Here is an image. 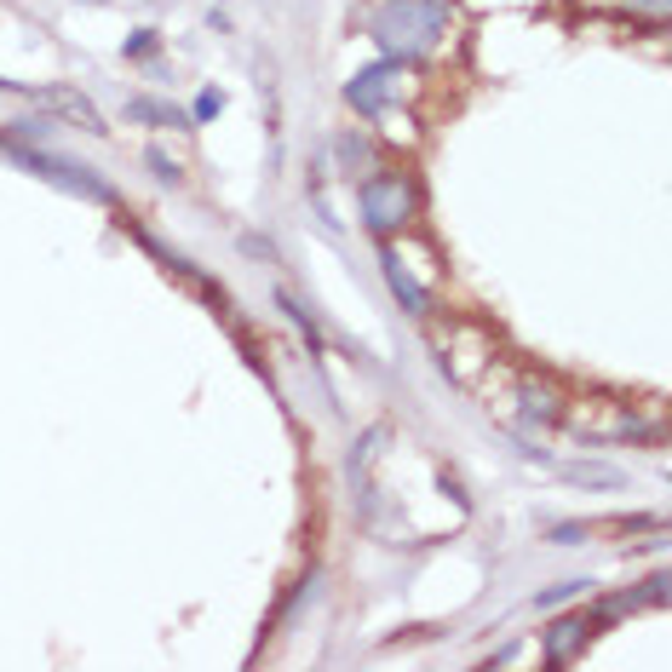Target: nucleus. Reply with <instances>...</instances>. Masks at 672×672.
<instances>
[{"instance_id":"obj_1","label":"nucleus","mask_w":672,"mask_h":672,"mask_svg":"<svg viewBox=\"0 0 672 672\" xmlns=\"http://www.w3.org/2000/svg\"><path fill=\"white\" fill-rule=\"evenodd\" d=\"M448 23H455V7H448V0H380L373 18H368V41L396 64H419L426 53L443 46Z\"/></svg>"},{"instance_id":"obj_2","label":"nucleus","mask_w":672,"mask_h":672,"mask_svg":"<svg viewBox=\"0 0 672 672\" xmlns=\"http://www.w3.org/2000/svg\"><path fill=\"white\" fill-rule=\"evenodd\" d=\"M357 208H362V224L380 242L403 236L408 224L419 219V184L408 172H391V167H373L368 179H357Z\"/></svg>"},{"instance_id":"obj_3","label":"nucleus","mask_w":672,"mask_h":672,"mask_svg":"<svg viewBox=\"0 0 672 672\" xmlns=\"http://www.w3.org/2000/svg\"><path fill=\"white\" fill-rule=\"evenodd\" d=\"M7 156L12 161H23L30 172H41L46 184H58V190H69V195H81V202H98V208H110L115 202V190L98 179L92 167H75V161H64V156H53V149H30V144H7Z\"/></svg>"},{"instance_id":"obj_4","label":"nucleus","mask_w":672,"mask_h":672,"mask_svg":"<svg viewBox=\"0 0 672 672\" xmlns=\"http://www.w3.org/2000/svg\"><path fill=\"white\" fill-rule=\"evenodd\" d=\"M403 92H408V64L380 58V64H362L351 81H345V104L373 121V115H385L391 104H403Z\"/></svg>"},{"instance_id":"obj_5","label":"nucleus","mask_w":672,"mask_h":672,"mask_svg":"<svg viewBox=\"0 0 672 672\" xmlns=\"http://www.w3.org/2000/svg\"><path fill=\"white\" fill-rule=\"evenodd\" d=\"M586 643H592V620L586 615H563V620H552V632L540 638V650H546L552 667H563V661H575Z\"/></svg>"},{"instance_id":"obj_6","label":"nucleus","mask_w":672,"mask_h":672,"mask_svg":"<svg viewBox=\"0 0 672 672\" xmlns=\"http://www.w3.org/2000/svg\"><path fill=\"white\" fill-rule=\"evenodd\" d=\"M35 98H41V104H53L64 121H75V127L92 133V138H104V133H110V127H104V115L92 110V98H81V92H69V87H41Z\"/></svg>"},{"instance_id":"obj_7","label":"nucleus","mask_w":672,"mask_h":672,"mask_svg":"<svg viewBox=\"0 0 672 672\" xmlns=\"http://www.w3.org/2000/svg\"><path fill=\"white\" fill-rule=\"evenodd\" d=\"M380 265H385V282H391V293L403 299V311H408V316H432V293L414 282V270L403 265V254H396V247H385Z\"/></svg>"},{"instance_id":"obj_8","label":"nucleus","mask_w":672,"mask_h":672,"mask_svg":"<svg viewBox=\"0 0 672 672\" xmlns=\"http://www.w3.org/2000/svg\"><path fill=\"white\" fill-rule=\"evenodd\" d=\"M334 156H339V167L351 172V179H368V172L380 167V144H373V138L357 127V133H345V138L334 144Z\"/></svg>"},{"instance_id":"obj_9","label":"nucleus","mask_w":672,"mask_h":672,"mask_svg":"<svg viewBox=\"0 0 672 672\" xmlns=\"http://www.w3.org/2000/svg\"><path fill=\"white\" fill-rule=\"evenodd\" d=\"M523 419H529V426H558L563 396L552 385H540V380H523Z\"/></svg>"},{"instance_id":"obj_10","label":"nucleus","mask_w":672,"mask_h":672,"mask_svg":"<svg viewBox=\"0 0 672 672\" xmlns=\"http://www.w3.org/2000/svg\"><path fill=\"white\" fill-rule=\"evenodd\" d=\"M127 121H149V127H190L184 110L156 104V98H133V104H127Z\"/></svg>"},{"instance_id":"obj_11","label":"nucleus","mask_w":672,"mask_h":672,"mask_svg":"<svg viewBox=\"0 0 672 672\" xmlns=\"http://www.w3.org/2000/svg\"><path fill=\"white\" fill-rule=\"evenodd\" d=\"M586 586H592V581H563V586H546V592L535 597V604H540V609H552V604H569V597H581Z\"/></svg>"},{"instance_id":"obj_12","label":"nucleus","mask_w":672,"mask_h":672,"mask_svg":"<svg viewBox=\"0 0 672 672\" xmlns=\"http://www.w3.org/2000/svg\"><path fill=\"white\" fill-rule=\"evenodd\" d=\"M219 110H224V92H213V87H202V92H195V110H190V115H195V121H213Z\"/></svg>"},{"instance_id":"obj_13","label":"nucleus","mask_w":672,"mask_h":672,"mask_svg":"<svg viewBox=\"0 0 672 672\" xmlns=\"http://www.w3.org/2000/svg\"><path fill=\"white\" fill-rule=\"evenodd\" d=\"M149 167H156V179H161V184H179V179H184V172H179V161H167L161 149H149Z\"/></svg>"},{"instance_id":"obj_14","label":"nucleus","mask_w":672,"mask_h":672,"mask_svg":"<svg viewBox=\"0 0 672 672\" xmlns=\"http://www.w3.org/2000/svg\"><path fill=\"white\" fill-rule=\"evenodd\" d=\"M627 12H643V18H667L672 12V0H620Z\"/></svg>"},{"instance_id":"obj_15","label":"nucleus","mask_w":672,"mask_h":672,"mask_svg":"<svg viewBox=\"0 0 672 672\" xmlns=\"http://www.w3.org/2000/svg\"><path fill=\"white\" fill-rule=\"evenodd\" d=\"M149 53H156V30H138L127 41V58H149Z\"/></svg>"},{"instance_id":"obj_16","label":"nucleus","mask_w":672,"mask_h":672,"mask_svg":"<svg viewBox=\"0 0 672 672\" xmlns=\"http://www.w3.org/2000/svg\"><path fill=\"white\" fill-rule=\"evenodd\" d=\"M575 478H581V483H620L615 471H604V466H575Z\"/></svg>"},{"instance_id":"obj_17","label":"nucleus","mask_w":672,"mask_h":672,"mask_svg":"<svg viewBox=\"0 0 672 672\" xmlns=\"http://www.w3.org/2000/svg\"><path fill=\"white\" fill-rule=\"evenodd\" d=\"M586 529H581V523H563V529H558V546H575Z\"/></svg>"}]
</instances>
